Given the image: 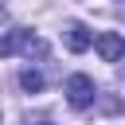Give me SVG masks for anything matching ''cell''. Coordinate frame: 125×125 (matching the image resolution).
<instances>
[{
    "label": "cell",
    "mask_w": 125,
    "mask_h": 125,
    "mask_svg": "<svg viewBox=\"0 0 125 125\" xmlns=\"http://www.w3.org/2000/svg\"><path fill=\"white\" fill-rule=\"evenodd\" d=\"M31 125H51V121H31Z\"/></svg>",
    "instance_id": "7"
},
{
    "label": "cell",
    "mask_w": 125,
    "mask_h": 125,
    "mask_svg": "<svg viewBox=\"0 0 125 125\" xmlns=\"http://www.w3.org/2000/svg\"><path fill=\"white\" fill-rule=\"evenodd\" d=\"M90 43H94L90 27H86V23H78V20H70V23H66V47H70L74 55H82V51H86Z\"/></svg>",
    "instance_id": "4"
},
{
    "label": "cell",
    "mask_w": 125,
    "mask_h": 125,
    "mask_svg": "<svg viewBox=\"0 0 125 125\" xmlns=\"http://www.w3.org/2000/svg\"><path fill=\"white\" fill-rule=\"evenodd\" d=\"M16 51H23L27 59H31V55L43 59V55H47V43H43L39 35H31L27 27H16V31H8V35L0 39V59H8V55H16Z\"/></svg>",
    "instance_id": "1"
},
{
    "label": "cell",
    "mask_w": 125,
    "mask_h": 125,
    "mask_svg": "<svg viewBox=\"0 0 125 125\" xmlns=\"http://www.w3.org/2000/svg\"><path fill=\"white\" fill-rule=\"evenodd\" d=\"M94 78L90 74H70L66 78V102L74 105V109H90L94 105Z\"/></svg>",
    "instance_id": "2"
},
{
    "label": "cell",
    "mask_w": 125,
    "mask_h": 125,
    "mask_svg": "<svg viewBox=\"0 0 125 125\" xmlns=\"http://www.w3.org/2000/svg\"><path fill=\"white\" fill-rule=\"evenodd\" d=\"M94 47H98V55H102L105 62H117V59H125V39H121L117 31H102V35L94 39Z\"/></svg>",
    "instance_id": "3"
},
{
    "label": "cell",
    "mask_w": 125,
    "mask_h": 125,
    "mask_svg": "<svg viewBox=\"0 0 125 125\" xmlns=\"http://www.w3.org/2000/svg\"><path fill=\"white\" fill-rule=\"evenodd\" d=\"M20 86H23L27 94H39V90H43V74H39V70H31V66H27V70H20Z\"/></svg>",
    "instance_id": "5"
},
{
    "label": "cell",
    "mask_w": 125,
    "mask_h": 125,
    "mask_svg": "<svg viewBox=\"0 0 125 125\" xmlns=\"http://www.w3.org/2000/svg\"><path fill=\"white\" fill-rule=\"evenodd\" d=\"M4 16H8V8H4V4H0V20H4Z\"/></svg>",
    "instance_id": "6"
}]
</instances>
